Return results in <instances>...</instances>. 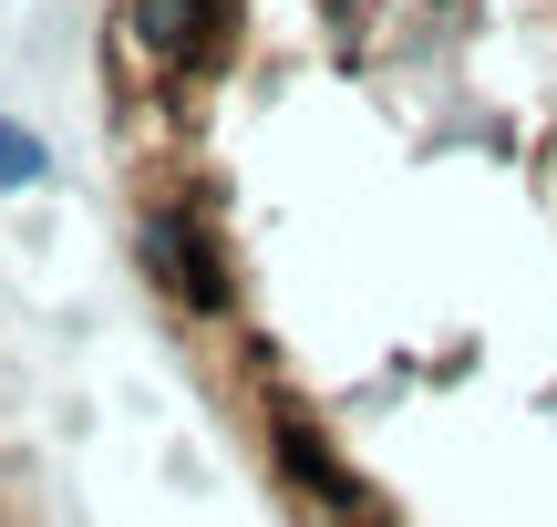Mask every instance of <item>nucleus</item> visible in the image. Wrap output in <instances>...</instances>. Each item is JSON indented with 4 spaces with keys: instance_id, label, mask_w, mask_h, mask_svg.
<instances>
[{
    "instance_id": "1",
    "label": "nucleus",
    "mask_w": 557,
    "mask_h": 527,
    "mask_svg": "<svg viewBox=\"0 0 557 527\" xmlns=\"http://www.w3.org/2000/svg\"><path fill=\"white\" fill-rule=\"evenodd\" d=\"M41 176H52V145H41L32 124L0 114V186H41Z\"/></svg>"
}]
</instances>
